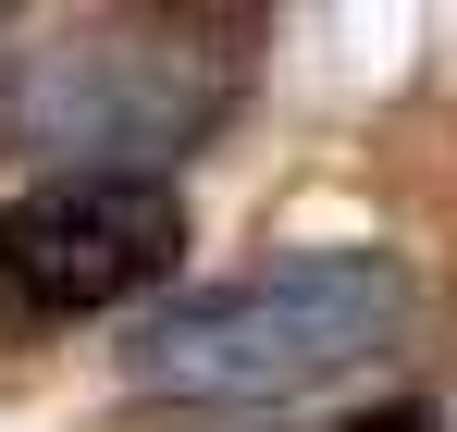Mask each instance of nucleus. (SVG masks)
<instances>
[{"mask_svg":"<svg viewBox=\"0 0 457 432\" xmlns=\"http://www.w3.org/2000/svg\"><path fill=\"white\" fill-rule=\"evenodd\" d=\"M408 309L420 285L395 247H297V260H260L235 285L149 309L124 334V383L173 408H272V395H309L334 370L383 359L408 334Z\"/></svg>","mask_w":457,"mask_h":432,"instance_id":"f257e3e1","label":"nucleus"},{"mask_svg":"<svg viewBox=\"0 0 457 432\" xmlns=\"http://www.w3.org/2000/svg\"><path fill=\"white\" fill-rule=\"evenodd\" d=\"M198 37H223V25H198V12L50 25L0 74V137L62 161V173H149V186H173V161L247 99V50H198Z\"/></svg>","mask_w":457,"mask_h":432,"instance_id":"f03ea898","label":"nucleus"},{"mask_svg":"<svg viewBox=\"0 0 457 432\" xmlns=\"http://www.w3.org/2000/svg\"><path fill=\"white\" fill-rule=\"evenodd\" d=\"M186 260V198L149 173H50L0 211V309L12 321H87L124 296L173 285Z\"/></svg>","mask_w":457,"mask_h":432,"instance_id":"7ed1b4c3","label":"nucleus"},{"mask_svg":"<svg viewBox=\"0 0 457 432\" xmlns=\"http://www.w3.org/2000/svg\"><path fill=\"white\" fill-rule=\"evenodd\" d=\"M321 432H445L420 395H395V408H371V420H321Z\"/></svg>","mask_w":457,"mask_h":432,"instance_id":"20e7f679","label":"nucleus"}]
</instances>
